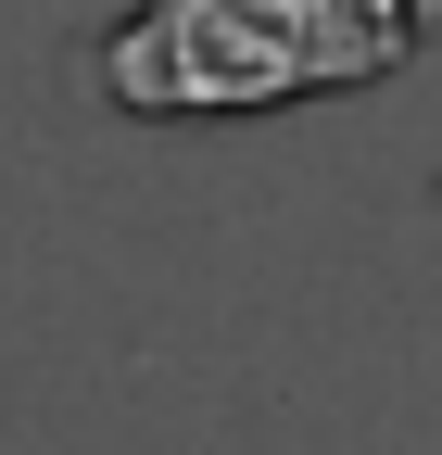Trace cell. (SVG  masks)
Segmentation results:
<instances>
[{
	"label": "cell",
	"mask_w": 442,
	"mask_h": 455,
	"mask_svg": "<svg viewBox=\"0 0 442 455\" xmlns=\"http://www.w3.org/2000/svg\"><path fill=\"white\" fill-rule=\"evenodd\" d=\"M417 38L379 0H127L76 51V76L139 127H215V114H291L328 89L405 76Z\"/></svg>",
	"instance_id": "obj_1"
},
{
	"label": "cell",
	"mask_w": 442,
	"mask_h": 455,
	"mask_svg": "<svg viewBox=\"0 0 442 455\" xmlns=\"http://www.w3.org/2000/svg\"><path fill=\"white\" fill-rule=\"evenodd\" d=\"M379 13H392V26H405V38H417V51H430V38H442V0H379Z\"/></svg>",
	"instance_id": "obj_2"
}]
</instances>
